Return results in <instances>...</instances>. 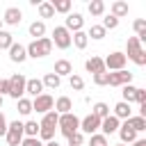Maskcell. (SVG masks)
Returning a JSON list of instances; mask_svg holds the SVG:
<instances>
[{
	"label": "cell",
	"instance_id": "1",
	"mask_svg": "<svg viewBox=\"0 0 146 146\" xmlns=\"http://www.w3.org/2000/svg\"><path fill=\"white\" fill-rule=\"evenodd\" d=\"M50 50H52V41H50V36H41V39L30 41V43L25 46V52H27V57H32V59L46 57V55H50Z\"/></svg>",
	"mask_w": 146,
	"mask_h": 146
},
{
	"label": "cell",
	"instance_id": "2",
	"mask_svg": "<svg viewBox=\"0 0 146 146\" xmlns=\"http://www.w3.org/2000/svg\"><path fill=\"white\" fill-rule=\"evenodd\" d=\"M125 50H128L125 59H132L137 66H144V64H146V50H144V46L139 43L137 36H128V41H125Z\"/></svg>",
	"mask_w": 146,
	"mask_h": 146
},
{
	"label": "cell",
	"instance_id": "3",
	"mask_svg": "<svg viewBox=\"0 0 146 146\" xmlns=\"http://www.w3.org/2000/svg\"><path fill=\"white\" fill-rule=\"evenodd\" d=\"M57 128H59V132H62V135L68 139L73 132H78V130H80V119H78L73 112H68V114H59Z\"/></svg>",
	"mask_w": 146,
	"mask_h": 146
},
{
	"label": "cell",
	"instance_id": "4",
	"mask_svg": "<svg viewBox=\"0 0 146 146\" xmlns=\"http://www.w3.org/2000/svg\"><path fill=\"white\" fill-rule=\"evenodd\" d=\"M7 80H9V94H7V96H11L14 100H21L23 94H25V82H27V78H25L23 73H14V75L7 78Z\"/></svg>",
	"mask_w": 146,
	"mask_h": 146
},
{
	"label": "cell",
	"instance_id": "5",
	"mask_svg": "<svg viewBox=\"0 0 146 146\" xmlns=\"http://www.w3.org/2000/svg\"><path fill=\"white\" fill-rule=\"evenodd\" d=\"M5 139H7L9 146H21V141H23V121H18V119L11 121V123L7 125Z\"/></svg>",
	"mask_w": 146,
	"mask_h": 146
},
{
	"label": "cell",
	"instance_id": "6",
	"mask_svg": "<svg viewBox=\"0 0 146 146\" xmlns=\"http://www.w3.org/2000/svg\"><path fill=\"white\" fill-rule=\"evenodd\" d=\"M52 46H57L59 50H66L68 46H71V32L64 27V25H57L55 30H52Z\"/></svg>",
	"mask_w": 146,
	"mask_h": 146
},
{
	"label": "cell",
	"instance_id": "7",
	"mask_svg": "<svg viewBox=\"0 0 146 146\" xmlns=\"http://www.w3.org/2000/svg\"><path fill=\"white\" fill-rule=\"evenodd\" d=\"M125 52H110L105 59H103V64H105V71H123L125 68Z\"/></svg>",
	"mask_w": 146,
	"mask_h": 146
},
{
	"label": "cell",
	"instance_id": "8",
	"mask_svg": "<svg viewBox=\"0 0 146 146\" xmlns=\"http://www.w3.org/2000/svg\"><path fill=\"white\" fill-rule=\"evenodd\" d=\"M132 82V73L130 71H112V73H107V84L110 87H125V84H130Z\"/></svg>",
	"mask_w": 146,
	"mask_h": 146
},
{
	"label": "cell",
	"instance_id": "9",
	"mask_svg": "<svg viewBox=\"0 0 146 146\" xmlns=\"http://www.w3.org/2000/svg\"><path fill=\"white\" fill-rule=\"evenodd\" d=\"M55 107V98L50 96V94H41V96H36L34 100H32V112L36 110L39 114H46V112H50Z\"/></svg>",
	"mask_w": 146,
	"mask_h": 146
},
{
	"label": "cell",
	"instance_id": "10",
	"mask_svg": "<svg viewBox=\"0 0 146 146\" xmlns=\"http://www.w3.org/2000/svg\"><path fill=\"white\" fill-rule=\"evenodd\" d=\"M100 130V119L98 116H94V114H87L84 119H80V132H84V135H96Z\"/></svg>",
	"mask_w": 146,
	"mask_h": 146
},
{
	"label": "cell",
	"instance_id": "11",
	"mask_svg": "<svg viewBox=\"0 0 146 146\" xmlns=\"http://www.w3.org/2000/svg\"><path fill=\"white\" fill-rule=\"evenodd\" d=\"M82 25H84V18H82V14H78V11L68 14V16H66V21H64V27H66L68 32H80V30H82Z\"/></svg>",
	"mask_w": 146,
	"mask_h": 146
},
{
	"label": "cell",
	"instance_id": "12",
	"mask_svg": "<svg viewBox=\"0 0 146 146\" xmlns=\"http://www.w3.org/2000/svg\"><path fill=\"white\" fill-rule=\"evenodd\" d=\"M21 21H23V11H21L18 7H7V9H5L2 23H7V25H18Z\"/></svg>",
	"mask_w": 146,
	"mask_h": 146
},
{
	"label": "cell",
	"instance_id": "13",
	"mask_svg": "<svg viewBox=\"0 0 146 146\" xmlns=\"http://www.w3.org/2000/svg\"><path fill=\"white\" fill-rule=\"evenodd\" d=\"M9 59H11L14 64H23V62L27 59L25 46H21V43H11V46H9Z\"/></svg>",
	"mask_w": 146,
	"mask_h": 146
},
{
	"label": "cell",
	"instance_id": "14",
	"mask_svg": "<svg viewBox=\"0 0 146 146\" xmlns=\"http://www.w3.org/2000/svg\"><path fill=\"white\" fill-rule=\"evenodd\" d=\"M119 125H121V121H119L116 116H112V114H110L107 119H103V121H100V130H103L100 135H105V137H107V135H114V132L119 130Z\"/></svg>",
	"mask_w": 146,
	"mask_h": 146
},
{
	"label": "cell",
	"instance_id": "15",
	"mask_svg": "<svg viewBox=\"0 0 146 146\" xmlns=\"http://www.w3.org/2000/svg\"><path fill=\"white\" fill-rule=\"evenodd\" d=\"M116 132H119V137H121V144H132V141L137 139V132L130 128V123H128V121H123V123L119 125V130H116Z\"/></svg>",
	"mask_w": 146,
	"mask_h": 146
},
{
	"label": "cell",
	"instance_id": "16",
	"mask_svg": "<svg viewBox=\"0 0 146 146\" xmlns=\"http://www.w3.org/2000/svg\"><path fill=\"white\" fill-rule=\"evenodd\" d=\"M84 68L89 71V73H103L105 71V64H103V57H98V55H91L87 62H84Z\"/></svg>",
	"mask_w": 146,
	"mask_h": 146
},
{
	"label": "cell",
	"instance_id": "17",
	"mask_svg": "<svg viewBox=\"0 0 146 146\" xmlns=\"http://www.w3.org/2000/svg\"><path fill=\"white\" fill-rule=\"evenodd\" d=\"M112 116H116L119 121H121V119H123V121H128V119L132 116V107H130L128 103H123V100H119V103L114 105V114H112Z\"/></svg>",
	"mask_w": 146,
	"mask_h": 146
},
{
	"label": "cell",
	"instance_id": "18",
	"mask_svg": "<svg viewBox=\"0 0 146 146\" xmlns=\"http://www.w3.org/2000/svg\"><path fill=\"white\" fill-rule=\"evenodd\" d=\"M57 114H68L71 110H73V100L68 98V96H59L57 100H55V107H52Z\"/></svg>",
	"mask_w": 146,
	"mask_h": 146
},
{
	"label": "cell",
	"instance_id": "19",
	"mask_svg": "<svg viewBox=\"0 0 146 146\" xmlns=\"http://www.w3.org/2000/svg\"><path fill=\"white\" fill-rule=\"evenodd\" d=\"M71 43H73L78 50H84V48H87V43H89V36H87V32H84V30H80V32H73V34H71Z\"/></svg>",
	"mask_w": 146,
	"mask_h": 146
},
{
	"label": "cell",
	"instance_id": "20",
	"mask_svg": "<svg viewBox=\"0 0 146 146\" xmlns=\"http://www.w3.org/2000/svg\"><path fill=\"white\" fill-rule=\"evenodd\" d=\"M52 73H55V75H59V78H62V75H71V73H73V64H71L68 59H57V62H55V71H52Z\"/></svg>",
	"mask_w": 146,
	"mask_h": 146
},
{
	"label": "cell",
	"instance_id": "21",
	"mask_svg": "<svg viewBox=\"0 0 146 146\" xmlns=\"http://www.w3.org/2000/svg\"><path fill=\"white\" fill-rule=\"evenodd\" d=\"M25 94H30V96H41L43 94V84H41V80H36V78H32V80H27L25 82Z\"/></svg>",
	"mask_w": 146,
	"mask_h": 146
},
{
	"label": "cell",
	"instance_id": "22",
	"mask_svg": "<svg viewBox=\"0 0 146 146\" xmlns=\"http://www.w3.org/2000/svg\"><path fill=\"white\" fill-rule=\"evenodd\" d=\"M57 121H59V114H57L55 110H50V112H46V114H43V119H41L39 128H52V130H55Z\"/></svg>",
	"mask_w": 146,
	"mask_h": 146
},
{
	"label": "cell",
	"instance_id": "23",
	"mask_svg": "<svg viewBox=\"0 0 146 146\" xmlns=\"http://www.w3.org/2000/svg\"><path fill=\"white\" fill-rule=\"evenodd\" d=\"M27 32H30V36H34V41H36V39H41V36L46 34V23H43V21H34V23H30Z\"/></svg>",
	"mask_w": 146,
	"mask_h": 146
},
{
	"label": "cell",
	"instance_id": "24",
	"mask_svg": "<svg viewBox=\"0 0 146 146\" xmlns=\"http://www.w3.org/2000/svg\"><path fill=\"white\" fill-rule=\"evenodd\" d=\"M112 16H114V18L128 16V2H125V0H114V2H112Z\"/></svg>",
	"mask_w": 146,
	"mask_h": 146
},
{
	"label": "cell",
	"instance_id": "25",
	"mask_svg": "<svg viewBox=\"0 0 146 146\" xmlns=\"http://www.w3.org/2000/svg\"><path fill=\"white\" fill-rule=\"evenodd\" d=\"M50 5H52V9H55V14H68L71 7H73L71 0H52Z\"/></svg>",
	"mask_w": 146,
	"mask_h": 146
},
{
	"label": "cell",
	"instance_id": "26",
	"mask_svg": "<svg viewBox=\"0 0 146 146\" xmlns=\"http://www.w3.org/2000/svg\"><path fill=\"white\" fill-rule=\"evenodd\" d=\"M87 9H89L91 16H103V14H105V2H103V0H91V2L87 5Z\"/></svg>",
	"mask_w": 146,
	"mask_h": 146
},
{
	"label": "cell",
	"instance_id": "27",
	"mask_svg": "<svg viewBox=\"0 0 146 146\" xmlns=\"http://www.w3.org/2000/svg\"><path fill=\"white\" fill-rule=\"evenodd\" d=\"M59 82H62V78H59V75H55V73H46V75H43V80H41V84H43V87H48V89H57V87H59Z\"/></svg>",
	"mask_w": 146,
	"mask_h": 146
},
{
	"label": "cell",
	"instance_id": "28",
	"mask_svg": "<svg viewBox=\"0 0 146 146\" xmlns=\"http://www.w3.org/2000/svg\"><path fill=\"white\" fill-rule=\"evenodd\" d=\"M91 114H94V116H98V119L103 121V119H107V116H110V105H107V103H96V105H94V110H91Z\"/></svg>",
	"mask_w": 146,
	"mask_h": 146
},
{
	"label": "cell",
	"instance_id": "29",
	"mask_svg": "<svg viewBox=\"0 0 146 146\" xmlns=\"http://www.w3.org/2000/svg\"><path fill=\"white\" fill-rule=\"evenodd\" d=\"M128 123H130V128H132L135 132H144V130H146V119H144V116H130Z\"/></svg>",
	"mask_w": 146,
	"mask_h": 146
},
{
	"label": "cell",
	"instance_id": "30",
	"mask_svg": "<svg viewBox=\"0 0 146 146\" xmlns=\"http://www.w3.org/2000/svg\"><path fill=\"white\" fill-rule=\"evenodd\" d=\"M39 135V123L36 121H25L23 123V137H36Z\"/></svg>",
	"mask_w": 146,
	"mask_h": 146
},
{
	"label": "cell",
	"instance_id": "31",
	"mask_svg": "<svg viewBox=\"0 0 146 146\" xmlns=\"http://www.w3.org/2000/svg\"><path fill=\"white\" fill-rule=\"evenodd\" d=\"M16 110H18V114H21V116H27V114L32 112V100H27V98L16 100Z\"/></svg>",
	"mask_w": 146,
	"mask_h": 146
},
{
	"label": "cell",
	"instance_id": "32",
	"mask_svg": "<svg viewBox=\"0 0 146 146\" xmlns=\"http://www.w3.org/2000/svg\"><path fill=\"white\" fill-rule=\"evenodd\" d=\"M36 9H39V16H41V18H52V16H55V9H52L50 2H39Z\"/></svg>",
	"mask_w": 146,
	"mask_h": 146
},
{
	"label": "cell",
	"instance_id": "33",
	"mask_svg": "<svg viewBox=\"0 0 146 146\" xmlns=\"http://www.w3.org/2000/svg\"><path fill=\"white\" fill-rule=\"evenodd\" d=\"M87 36H91V39L100 41V39H105V27H103V25H91V27H89V32H87Z\"/></svg>",
	"mask_w": 146,
	"mask_h": 146
},
{
	"label": "cell",
	"instance_id": "34",
	"mask_svg": "<svg viewBox=\"0 0 146 146\" xmlns=\"http://www.w3.org/2000/svg\"><path fill=\"white\" fill-rule=\"evenodd\" d=\"M14 43V34L0 30V50H9V46Z\"/></svg>",
	"mask_w": 146,
	"mask_h": 146
},
{
	"label": "cell",
	"instance_id": "35",
	"mask_svg": "<svg viewBox=\"0 0 146 146\" xmlns=\"http://www.w3.org/2000/svg\"><path fill=\"white\" fill-rule=\"evenodd\" d=\"M135 91H137V87L125 84V87H123V91H121V94H123V103H128V105H130V103H135Z\"/></svg>",
	"mask_w": 146,
	"mask_h": 146
},
{
	"label": "cell",
	"instance_id": "36",
	"mask_svg": "<svg viewBox=\"0 0 146 146\" xmlns=\"http://www.w3.org/2000/svg\"><path fill=\"white\" fill-rule=\"evenodd\" d=\"M68 84H71V89H75V91H82V89H84V80H82L80 75H75V73H71Z\"/></svg>",
	"mask_w": 146,
	"mask_h": 146
},
{
	"label": "cell",
	"instance_id": "37",
	"mask_svg": "<svg viewBox=\"0 0 146 146\" xmlns=\"http://www.w3.org/2000/svg\"><path fill=\"white\" fill-rule=\"evenodd\" d=\"M89 146H107V137L100 135V132H96V135L89 137Z\"/></svg>",
	"mask_w": 146,
	"mask_h": 146
},
{
	"label": "cell",
	"instance_id": "38",
	"mask_svg": "<svg viewBox=\"0 0 146 146\" xmlns=\"http://www.w3.org/2000/svg\"><path fill=\"white\" fill-rule=\"evenodd\" d=\"M41 141H50V139H55V130L52 128H39V135H36Z\"/></svg>",
	"mask_w": 146,
	"mask_h": 146
},
{
	"label": "cell",
	"instance_id": "39",
	"mask_svg": "<svg viewBox=\"0 0 146 146\" xmlns=\"http://www.w3.org/2000/svg\"><path fill=\"white\" fill-rule=\"evenodd\" d=\"M116 25H119V18H114V16H112V14H110V16H105V18H103V27H105V32H107V30H114V27H116Z\"/></svg>",
	"mask_w": 146,
	"mask_h": 146
},
{
	"label": "cell",
	"instance_id": "40",
	"mask_svg": "<svg viewBox=\"0 0 146 146\" xmlns=\"http://www.w3.org/2000/svg\"><path fill=\"white\" fill-rule=\"evenodd\" d=\"M82 141H84V135L78 130V132H73L71 137H68V146H82Z\"/></svg>",
	"mask_w": 146,
	"mask_h": 146
},
{
	"label": "cell",
	"instance_id": "41",
	"mask_svg": "<svg viewBox=\"0 0 146 146\" xmlns=\"http://www.w3.org/2000/svg\"><path fill=\"white\" fill-rule=\"evenodd\" d=\"M21 146H43V141H41L39 137H23Z\"/></svg>",
	"mask_w": 146,
	"mask_h": 146
},
{
	"label": "cell",
	"instance_id": "42",
	"mask_svg": "<svg viewBox=\"0 0 146 146\" xmlns=\"http://www.w3.org/2000/svg\"><path fill=\"white\" fill-rule=\"evenodd\" d=\"M94 82H96L98 87H105V84H107V71H103V73H96V75H94Z\"/></svg>",
	"mask_w": 146,
	"mask_h": 146
},
{
	"label": "cell",
	"instance_id": "43",
	"mask_svg": "<svg viewBox=\"0 0 146 146\" xmlns=\"http://www.w3.org/2000/svg\"><path fill=\"white\" fill-rule=\"evenodd\" d=\"M135 103H139V105L146 103V89H139V87H137V91H135Z\"/></svg>",
	"mask_w": 146,
	"mask_h": 146
},
{
	"label": "cell",
	"instance_id": "44",
	"mask_svg": "<svg viewBox=\"0 0 146 146\" xmlns=\"http://www.w3.org/2000/svg\"><path fill=\"white\" fill-rule=\"evenodd\" d=\"M7 125H9V123H7V119H5V114L0 112V137H5V135H7Z\"/></svg>",
	"mask_w": 146,
	"mask_h": 146
},
{
	"label": "cell",
	"instance_id": "45",
	"mask_svg": "<svg viewBox=\"0 0 146 146\" xmlns=\"http://www.w3.org/2000/svg\"><path fill=\"white\" fill-rule=\"evenodd\" d=\"M5 94H9V80L0 82V96H5Z\"/></svg>",
	"mask_w": 146,
	"mask_h": 146
},
{
	"label": "cell",
	"instance_id": "46",
	"mask_svg": "<svg viewBox=\"0 0 146 146\" xmlns=\"http://www.w3.org/2000/svg\"><path fill=\"white\" fill-rule=\"evenodd\" d=\"M132 146H146V139H139V137H137V139L132 141Z\"/></svg>",
	"mask_w": 146,
	"mask_h": 146
},
{
	"label": "cell",
	"instance_id": "47",
	"mask_svg": "<svg viewBox=\"0 0 146 146\" xmlns=\"http://www.w3.org/2000/svg\"><path fill=\"white\" fill-rule=\"evenodd\" d=\"M43 146H59V144H57V141H55V139H50V141H46V144H43Z\"/></svg>",
	"mask_w": 146,
	"mask_h": 146
},
{
	"label": "cell",
	"instance_id": "48",
	"mask_svg": "<svg viewBox=\"0 0 146 146\" xmlns=\"http://www.w3.org/2000/svg\"><path fill=\"white\" fill-rule=\"evenodd\" d=\"M0 110H2V96H0Z\"/></svg>",
	"mask_w": 146,
	"mask_h": 146
},
{
	"label": "cell",
	"instance_id": "49",
	"mask_svg": "<svg viewBox=\"0 0 146 146\" xmlns=\"http://www.w3.org/2000/svg\"><path fill=\"white\" fill-rule=\"evenodd\" d=\"M0 30H2V18H0Z\"/></svg>",
	"mask_w": 146,
	"mask_h": 146
},
{
	"label": "cell",
	"instance_id": "50",
	"mask_svg": "<svg viewBox=\"0 0 146 146\" xmlns=\"http://www.w3.org/2000/svg\"><path fill=\"white\" fill-rule=\"evenodd\" d=\"M116 146H125V144H116Z\"/></svg>",
	"mask_w": 146,
	"mask_h": 146
},
{
	"label": "cell",
	"instance_id": "51",
	"mask_svg": "<svg viewBox=\"0 0 146 146\" xmlns=\"http://www.w3.org/2000/svg\"><path fill=\"white\" fill-rule=\"evenodd\" d=\"M0 82H2V80H0Z\"/></svg>",
	"mask_w": 146,
	"mask_h": 146
}]
</instances>
